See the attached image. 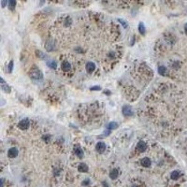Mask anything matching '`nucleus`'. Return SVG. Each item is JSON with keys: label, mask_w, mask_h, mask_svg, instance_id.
Masks as SVG:
<instances>
[{"label": "nucleus", "mask_w": 187, "mask_h": 187, "mask_svg": "<svg viewBox=\"0 0 187 187\" xmlns=\"http://www.w3.org/2000/svg\"><path fill=\"white\" fill-rule=\"evenodd\" d=\"M29 76L31 77L34 80H41L43 75H42V72L39 69V68H33L31 69V71L29 72Z\"/></svg>", "instance_id": "f257e3e1"}, {"label": "nucleus", "mask_w": 187, "mask_h": 187, "mask_svg": "<svg viewBox=\"0 0 187 187\" xmlns=\"http://www.w3.org/2000/svg\"><path fill=\"white\" fill-rule=\"evenodd\" d=\"M123 114L126 117H130V116L134 115V111L129 105H124L123 107Z\"/></svg>", "instance_id": "f03ea898"}, {"label": "nucleus", "mask_w": 187, "mask_h": 187, "mask_svg": "<svg viewBox=\"0 0 187 187\" xmlns=\"http://www.w3.org/2000/svg\"><path fill=\"white\" fill-rule=\"evenodd\" d=\"M29 124H30V122L27 118H25V119L21 120L18 123V127L22 130H25L29 127Z\"/></svg>", "instance_id": "7ed1b4c3"}, {"label": "nucleus", "mask_w": 187, "mask_h": 187, "mask_svg": "<svg viewBox=\"0 0 187 187\" xmlns=\"http://www.w3.org/2000/svg\"><path fill=\"white\" fill-rule=\"evenodd\" d=\"M106 148H107V147H106V144L102 141L97 142V144L95 145V150H97V152H98V154H103V152L106 151Z\"/></svg>", "instance_id": "20e7f679"}, {"label": "nucleus", "mask_w": 187, "mask_h": 187, "mask_svg": "<svg viewBox=\"0 0 187 187\" xmlns=\"http://www.w3.org/2000/svg\"><path fill=\"white\" fill-rule=\"evenodd\" d=\"M45 48L48 51H51L52 50L55 49V45H54V41L52 39H49V40L46 41V44H45Z\"/></svg>", "instance_id": "39448f33"}, {"label": "nucleus", "mask_w": 187, "mask_h": 187, "mask_svg": "<svg viewBox=\"0 0 187 187\" xmlns=\"http://www.w3.org/2000/svg\"><path fill=\"white\" fill-rule=\"evenodd\" d=\"M85 68H86V71L88 72V73H92V72H94V70L95 69V64L94 62H87Z\"/></svg>", "instance_id": "423d86ee"}, {"label": "nucleus", "mask_w": 187, "mask_h": 187, "mask_svg": "<svg viewBox=\"0 0 187 187\" xmlns=\"http://www.w3.org/2000/svg\"><path fill=\"white\" fill-rule=\"evenodd\" d=\"M18 154H19L18 150H17V148H15V147L10 148L8 152V155L9 158H15V157L18 155Z\"/></svg>", "instance_id": "0eeeda50"}, {"label": "nucleus", "mask_w": 187, "mask_h": 187, "mask_svg": "<svg viewBox=\"0 0 187 187\" xmlns=\"http://www.w3.org/2000/svg\"><path fill=\"white\" fill-rule=\"evenodd\" d=\"M146 149H147V145H146V143H145V142L142 141V140L138 141V145H137V150H138V152H144V151L146 150Z\"/></svg>", "instance_id": "6e6552de"}, {"label": "nucleus", "mask_w": 187, "mask_h": 187, "mask_svg": "<svg viewBox=\"0 0 187 187\" xmlns=\"http://www.w3.org/2000/svg\"><path fill=\"white\" fill-rule=\"evenodd\" d=\"M74 152H75V154H76L77 156L79 157V158H82L83 155H84L83 151L81 150V148H80V146H75L74 147Z\"/></svg>", "instance_id": "1a4fd4ad"}, {"label": "nucleus", "mask_w": 187, "mask_h": 187, "mask_svg": "<svg viewBox=\"0 0 187 187\" xmlns=\"http://www.w3.org/2000/svg\"><path fill=\"white\" fill-rule=\"evenodd\" d=\"M118 176H119V170L117 169H111V172H109V178L111 180H116L118 178Z\"/></svg>", "instance_id": "9d476101"}, {"label": "nucleus", "mask_w": 187, "mask_h": 187, "mask_svg": "<svg viewBox=\"0 0 187 187\" xmlns=\"http://www.w3.org/2000/svg\"><path fill=\"white\" fill-rule=\"evenodd\" d=\"M88 166H87L86 164H84V163H80V165H79L78 167V170L80 171V172H88Z\"/></svg>", "instance_id": "9b49d317"}, {"label": "nucleus", "mask_w": 187, "mask_h": 187, "mask_svg": "<svg viewBox=\"0 0 187 187\" xmlns=\"http://www.w3.org/2000/svg\"><path fill=\"white\" fill-rule=\"evenodd\" d=\"M141 165H142V167H150V166H151V164H152V162H151V160H150V158H148V157H144L143 159L141 160Z\"/></svg>", "instance_id": "f8f14e48"}, {"label": "nucleus", "mask_w": 187, "mask_h": 187, "mask_svg": "<svg viewBox=\"0 0 187 187\" xmlns=\"http://www.w3.org/2000/svg\"><path fill=\"white\" fill-rule=\"evenodd\" d=\"M180 176H181V171H179V170L172 171V172H171V174H170V178L172 180H174V181H176V180L179 179Z\"/></svg>", "instance_id": "ddd939ff"}, {"label": "nucleus", "mask_w": 187, "mask_h": 187, "mask_svg": "<svg viewBox=\"0 0 187 187\" xmlns=\"http://www.w3.org/2000/svg\"><path fill=\"white\" fill-rule=\"evenodd\" d=\"M70 68H71L70 63L66 61V60H65V61L62 63V69L64 70V71H68V70H69Z\"/></svg>", "instance_id": "4468645a"}, {"label": "nucleus", "mask_w": 187, "mask_h": 187, "mask_svg": "<svg viewBox=\"0 0 187 187\" xmlns=\"http://www.w3.org/2000/svg\"><path fill=\"white\" fill-rule=\"evenodd\" d=\"M138 31H140V33L141 35H145V32H146V28H145V25L142 22H140L138 23Z\"/></svg>", "instance_id": "2eb2a0df"}, {"label": "nucleus", "mask_w": 187, "mask_h": 187, "mask_svg": "<svg viewBox=\"0 0 187 187\" xmlns=\"http://www.w3.org/2000/svg\"><path fill=\"white\" fill-rule=\"evenodd\" d=\"M47 66L51 68H57V63L54 60H49V61H47Z\"/></svg>", "instance_id": "dca6fc26"}, {"label": "nucleus", "mask_w": 187, "mask_h": 187, "mask_svg": "<svg viewBox=\"0 0 187 187\" xmlns=\"http://www.w3.org/2000/svg\"><path fill=\"white\" fill-rule=\"evenodd\" d=\"M108 129L109 130H111V129H116L118 127V123L116 122H111V123L108 124Z\"/></svg>", "instance_id": "f3484780"}, {"label": "nucleus", "mask_w": 187, "mask_h": 187, "mask_svg": "<svg viewBox=\"0 0 187 187\" xmlns=\"http://www.w3.org/2000/svg\"><path fill=\"white\" fill-rule=\"evenodd\" d=\"M158 73L162 76H165V74L167 73V68H165L164 66H160L158 68Z\"/></svg>", "instance_id": "a211bd4d"}, {"label": "nucleus", "mask_w": 187, "mask_h": 187, "mask_svg": "<svg viewBox=\"0 0 187 187\" xmlns=\"http://www.w3.org/2000/svg\"><path fill=\"white\" fill-rule=\"evenodd\" d=\"M1 88H2V90L4 91L5 93H10V90H11V88H10L8 84H6V83L1 85Z\"/></svg>", "instance_id": "6ab92c4d"}, {"label": "nucleus", "mask_w": 187, "mask_h": 187, "mask_svg": "<svg viewBox=\"0 0 187 187\" xmlns=\"http://www.w3.org/2000/svg\"><path fill=\"white\" fill-rule=\"evenodd\" d=\"M8 5L10 9H14V8L16 7V1H14V0H9Z\"/></svg>", "instance_id": "aec40b11"}, {"label": "nucleus", "mask_w": 187, "mask_h": 187, "mask_svg": "<svg viewBox=\"0 0 187 187\" xmlns=\"http://www.w3.org/2000/svg\"><path fill=\"white\" fill-rule=\"evenodd\" d=\"M117 21L119 22L120 23H121L122 25L123 26V28H126L127 27V23H126V22L124 20H123V19H120V18H118L117 19Z\"/></svg>", "instance_id": "412c9836"}, {"label": "nucleus", "mask_w": 187, "mask_h": 187, "mask_svg": "<svg viewBox=\"0 0 187 187\" xmlns=\"http://www.w3.org/2000/svg\"><path fill=\"white\" fill-rule=\"evenodd\" d=\"M51 135H49V134H47V135H44L43 137H42V140H44L45 142H50V140H51Z\"/></svg>", "instance_id": "4be33fe9"}, {"label": "nucleus", "mask_w": 187, "mask_h": 187, "mask_svg": "<svg viewBox=\"0 0 187 187\" xmlns=\"http://www.w3.org/2000/svg\"><path fill=\"white\" fill-rule=\"evenodd\" d=\"M12 69H13V61H10L9 64H8V70L9 73H11V72H12Z\"/></svg>", "instance_id": "5701e85b"}, {"label": "nucleus", "mask_w": 187, "mask_h": 187, "mask_svg": "<svg viewBox=\"0 0 187 187\" xmlns=\"http://www.w3.org/2000/svg\"><path fill=\"white\" fill-rule=\"evenodd\" d=\"M37 55H39L40 58H43V59L45 57H47V56H46V54H44L43 52H41L40 51H37Z\"/></svg>", "instance_id": "b1692460"}, {"label": "nucleus", "mask_w": 187, "mask_h": 187, "mask_svg": "<svg viewBox=\"0 0 187 187\" xmlns=\"http://www.w3.org/2000/svg\"><path fill=\"white\" fill-rule=\"evenodd\" d=\"M70 23H71V19H70L69 17H68V18L66 19V21H65V25L68 26V25H70Z\"/></svg>", "instance_id": "393cba45"}, {"label": "nucleus", "mask_w": 187, "mask_h": 187, "mask_svg": "<svg viewBox=\"0 0 187 187\" xmlns=\"http://www.w3.org/2000/svg\"><path fill=\"white\" fill-rule=\"evenodd\" d=\"M90 90H91V91H99V90H101V87L98 86V85H95V86L91 87Z\"/></svg>", "instance_id": "a878e982"}, {"label": "nucleus", "mask_w": 187, "mask_h": 187, "mask_svg": "<svg viewBox=\"0 0 187 187\" xmlns=\"http://www.w3.org/2000/svg\"><path fill=\"white\" fill-rule=\"evenodd\" d=\"M88 184H90V180L86 179L84 181H82V185H88Z\"/></svg>", "instance_id": "bb28decb"}, {"label": "nucleus", "mask_w": 187, "mask_h": 187, "mask_svg": "<svg viewBox=\"0 0 187 187\" xmlns=\"http://www.w3.org/2000/svg\"><path fill=\"white\" fill-rule=\"evenodd\" d=\"M102 185H103V187H109V185L108 184V183L107 181H102Z\"/></svg>", "instance_id": "cd10ccee"}, {"label": "nucleus", "mask_w": 187, "mask_h": 187, "mask_svg": "<svg viewBox=\"0 0 187 187\" xmlns=\"http://www.w3.org/2000/svg\"><path fill=\"white\" fill-rule=\"evenodd\" d=\"M7 4H8V1H1V5H2L3 8H5V6H6Z\"/></svg>", "instance_id": "c85d7f7f"}, {"label": "nucleus", "mask_w": 187, "mask_h": 187, "mask_svg": "<svg viewBox=\"0 0 187 187\" xmlns=\"http://www.w3.org/2000/svg\"><path fill=\"white\" fill-rule=\"evenodd\" d=\"M109 56L111 58H113L114 56H115V54H114V52H112V51H111V52L109 54Z\"/></svg>", "instance_id": "c756f323"}, {"label": "nucleus", "mask_w": 187, "mask_h": 187, "mask_svg": "<svg viewBox=\"0 0 187 187\" xmlns=\"http://www.w3.org/2000/svg\"><path fill=\"white\" fill-rule=\"evenodd\" d=\"M184 31H185V34L187 35V23H185L184 25Z\"/></svg>", "instance_id": "7c9ffc66"}, {"label": "nucleus", "mask_w": 187, "mask_h": 187, "mask_svg": "<svg viewBox=\"0 0 187 187\" xmlns=\"http://www.w3.org/2000/svg\"><path fill=\"white\" fill-rule=\"evenodd\" d=\"M104 94H107V95H111V92H109V91H108V90H105V91H104Z\"/></svg>", "instance_id": "2f4dec72"}, {"label": "nucleus", "mask_w": 187, "mask_h": 187, "mask_svg": "<svg viewBox=\"0 0 187 187\" xmlns=\"http://www.w3.org/2000/svg\"><path fill=\"white\" fill-rule=\"evenodd\" d=\"M134 41H135V37H133V39H132V41H131V46L134 44Z\"/></svg>", "instance_id": "473e14b6"}, {"label": "nucleus", "mask_w": 187, "mask_h": 187, "mask_svg": "<svg viewBox=\"0 0 187 187\" xmlns=\"http://www.w3.org/2000/svg\"><path fill=\"white\" fill-rule=\"evenodd\" d=\"M3 184H4V180L1 179V187H3Z\"/></svg>", "instance_id": "72a5a7b5"}]
</instances>
